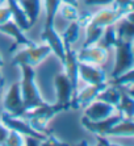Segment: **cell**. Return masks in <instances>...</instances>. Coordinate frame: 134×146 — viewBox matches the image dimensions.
Returning a JSON list of instances; mask_svg holds the SVG:
<instances>
[{
    "label": "cell",
    "instance_id": "6da1fadb",
    "mask_svg": "<svg viewBox=\"0 0 134 146\" xmlns=\"http://www.w3.org/2000/svg\"><path fill=\"white\" fill-rule=\"evenodd\" d=\"M23 79L20 82L21 96H23L24 108L25 111L33 109L38 106L45 104V100L41 98V94L38 91V87L36 84V72L34 68L29 65H20Z\"/></svg>",
    "mask_w": 134,
    "mask_h": 146
},
{
    "label": "cell",
    "instance_id": "7a4b0ae2",
    "mask_svg": "<svg viewBox=\"0 0 134 146\" xmlns=\"http://www.w3.org/2000/svg\"><path fill=\"white\" fill-rule=\"evenodd\" d=\"M64 107L60 106L59 103L50 106V104H42V106H38L33 109H29V111H25L24 115L21 116L24 120H27L28 124H29L34 130H37L40 133H44V134H50L49 130L46 129L47 122L53 119L57 113L64 111Z\"/></svg>",
    "mask_w": 134,
    "mask_h": 146
},
{
    "label": "cell",
    "instance_id": "3957f363",
    "mask_svg": "<svg viewBox=\"0 0 134 146\" xmlns=\"http://www.w3.org/2000/svg\"><path fill=\"white\" fill-rule=\"evenodd\" d=\"M113 48L116 49V61L112 70V78H117L124 72L133 70V40H117Z\"/></svg>",
    "mask_w": 134,
    "mask_h": 146
},
{
    "label": "cell",
    "instance_id": "277c9868",
    "mask_svg": "<svg viewBox=\"0 0 134 146\" xmlns=\"http://www.w3.org/2000/svg\"><path fill=\"white\" fill-rule=\"evenodd\" d=\"M50 48L47 45H41V46H29L24 50L17 51L16 55L12 59V65L20 66V65H29L32 67L40 65L47 55L50 54Z\"/></svg>",
    "mask_w": 134,
    "mask_h": 146
},
{
    "label": "cell",
    "instance_id": "5b68a950",
    "mask_svg": "<svg viewBox=\"0 0 134 146\" xmlns=\"http://www.w3.org/2000/svg\"><path fill=\"white\" fill-rule=\"evenodd\" d=\"M3 107H4V112L9 113V115L15 116V117H21L24 115L25 108H24L23 96H21L20 82H15L13 84L9 87L8 92L4 96Z\"/></svg>",
    "mask_w": 134,
    "mask_h": 146
},
{
    "label": "cell",
    "instance_id": "8992f818",
    "mask_svg": "<svg viewBox=\"0 0 134 146\" xmlns=\"http://www.w3.org/2000/svg\"><path fill=\"white\" fill-rule=\"evenodd\" d=\"M130 11H133V7H112V8H104V9H100L96 15L91 17L90 23L97 25V27L105 28L107 25H112L116 24L120 19L125 16L126 13H129Z\"/></svg>",
    "mask_w": 134,
    "mask_h": 146
},
{
    "label": "cell",
    "instance_id": "52a82bcc",
    "mask_svg": "<svg viewBox=\"0 0 134 146\" xmlns=\"http://www.w3.org/2000/svg\"><path fill=\"white\" fill-rule=\"evenodd\" d=\"M1 121L8 129H13L16 132L21 133L23 136H33L37 137V138L42 139L44 141L47 137V134H44V133H40L37 130H34L32 126L28 124L27 120H24L23 117H15V116L9 115V113L4 112L3 116H1Z\"/></svg>",
    "mask_w": 134,
    "mask_h": 146
},
{
    "label": "cell",
    "instance_id": "ba28073f",
    "mask_svg": "<svg viewBox=\"0 0 134 146\" xmlns=\"http://www.w3.org/2000/svg\"><path fill=\"white\" fill-rule=\"evenodd\" d=\"M107 83H101V84H88V87L80 90L79 92H75V95L72 96L70 103V107H72L74 109L78 108H86V107L92 103L94 100H96L97 95L100 94V91L107 87Z\"/></svg>",
    "mask_w": 134,
    "mask_h": 146
},
{
    "label": "cell",
    "instance_id": "9c48e42d",
    "mask_svg": "<svg viewBox=\"0 0 134 146\" xmlns=\"http://www.w3.org/2000/svg\"><path fill=\"white\" fill-rule=\"evenodd\" d=\"M54 86H55V94H57V103L68 109L71 99L74 96V88L71 86L70 79L67 78L66 74H57L54 78Z\"/></svg>",
    "mask_w": 134,
    "mask_h": 146
},
{
    "label": "cell",
    "instance_id": "30bf717a",
    "mask_svg": "<svg viewBox=\"0 0 134 146\" xmlns=\"http://www.w3.org/2000/svg\"><path fill=\"white\" fill-rule=\"evenodd\" d=\"M41 38H42V41L46 42V45L50 48V50L53 51L54 54L59 58V61L63 63L64 58H66L63 40H62V36H59V33L55 31L54 25L45 27L44 32H42V34H41Z\"/></svg>",
    "mask_w": 134,
    "mask_h": 146
},
{
    "label": "cell",
    "instance_id": "8fae6325",
    "mask_svg": "<svg viewBox=\"0 0 134 146\" xmlns=\"http://www.w3.org/2000/svg\"><path fill=\"white\" fill-rule=\"evenodd\" d=\"M78 62L90 63V65L103 66L108 59V50L101 46H86L82 48L79 53H76Z\"/></svg>",
    "mask_w": 134,
    "mask_h": 146
},
{
    "label": "cell",
    "instance_id": "7c38bea8",
    "mask_svg": "<svg viewBox=\"0 0 134 146\" xmlns=\"http://www.w3.org/2000/svg\"><path fill=\"white\" fill-rule=\"evenodd\" d=\"M116 107L108 104V103L103 102V100H94L92 103H90L86 109H84V117H87L91 121H99V120L107 119L109 116L116 113Z\"/></svg>",
    "mask_w": 134,
    "mask_h": 146
},
{
    "label": "cell",
    "instance_id": "4fadbf2b",
    "mask_svg": "<svg viewBox=\"0 0 134 146\" xmlns=\"http://www.w3.org/2000/svg\"><path fill=\"white\" fill-rule=\"evenodd\" d=\"M79 79H83L87 84L107 83V74L100 66L79 62Z\"/></svg>",
    "mask_w": 134,
    "mask_h": 146
},
{
    "label": "cell",
    "instance_id": "5bb4252c",
    "mask_svg": "<svg viewBox=\"0 0 134 146\" xmlns=\"http://www.w3.org/2000/svg\"><path fill=\"white\" fill-rule=\"evenodd\" d=\"M64 51H66V58H64L63 66H64V74L70 79L71 86L74 88V95L78 90V83H79V62L76 58V51L71 50L70 45H64Z\"/></svg>",
    "mask_w": 134,
    "mask_h": 146
},
{
    "label": "cell",
    "instance_id": "9a60e30c",
    "mask_svg": "<svg viewBox=\"0 0 134 146\" xmlns=\"http://www.w3.org/2000/svg\"><path fill=\"white\" fill-rule=\"evenodd\" d=\"M122 119H125L122 116V113H114V115L109 116L107 119L99 120V121H91L87 117H83L82 119V124H83V126L88 132L95 133V134H105L116 122H118Z\"/></svg>",
    "mask_w": 134,
    "mask_h": 146
},
{
    "label": "cell",
    "instance_id": "2e32d148",
    "mask_svg": "<svg viewBox=\"0 0 134 146\" xmlns=\"http://www.w3.org/2000/svg\"><path fill=\"white\" fill-rule=\"evenodd\" d=\"M0 33L11 36V37L15 40V46H12L11 50H13L19 45H24L25 48H29V46H34V45H36L33 41L29 40V38L24 34V31L13 20H9V21H7V23H4V24L0 25Z\"/></svg>",
    "mask_w": 134,
    "mask_h": 146
},
{
    "label": "cell",
    "instance_id": "e0dca14e",
    "mask_svg": "<svg viewBox=\"0 0 134 146\" xmlns=\"http://www.w3.org/2000/svg\"><path fill=\"white\" fill-rule=\"evenodd\" d=\"M116 27L117 40H134V25H133V11L126 13Z\"/></svg>",
    "mask_w": 134,
    "mask_h": 146
},
{
    "label": "cell",
    "instance_id": "ac0fdd59",
    "mask_svg": "<svg viewBox=\"0 0 134 146\" xmlns=\"http://www.w3.org/2000/svg\"><path fill=\"white\" fill-rule=\"evenodd\" d=\"M7 3H8V8H9L11 13H12V19H13L15 23H16L24 32L29 31L32 27H30L29 20H28L27 15H25L24 9L21 8V5L19 4V1H17V0H7Z\"/></svg>",
    "mask_w": 134,
    "mask_h": 146
},
{
    "label": "cell",
    "instance_id": "d6986e66",
    "mask_svg": "<svg viewBox=\"0 0 134 146\" xmlns=\"http://www.w3.org/2000/svg\"><path fill=\"white\" fill-rule=\"evenodd\" d=\"M134 134V122L130 119H122L116 122L104 136H116V137H133Z\"/></svg>",
    "mask_w": 134,
    "mask_h": 146
},
{
    "label": "cell",
    "instance_id": "ffe728a7",
    "mask_svg": "<svg viewBox=\"0 0 134 146\" xmlns=\"http://www.w3.org/2000/svg\"><path fill=\"white\" fill-rule=\"evenodd\" d=\"M29 20L30 27L36 24L41 9V0H17Z\"/></svg>",
    "mask_w": 134,
    "mask_h": 146
},
{
    "label": "cell",
    "instance_id": "44dd1931",
    "mask_svg": "<svg viewBox=\"0 0 134 146\" xmlns=\"http://www.w3.org/2000/svg\"><path fill=\"white\" fill-rule=\"evenodd\" d=\"M120 98H121V91L120 88H117L116 86H107L103 91H100V94L97 95L96 99L99 100H103V102L111 104V106L118 107V103H120Z\"/></svg>",
    "mask_w": 134,
    "mask_h": 146
},
{
    "label": "cell",
    "instance_id": "7402d4cb",
    "mask_svg": "<svg viewBox=\"0 0 134 146\" xmlns=\"http://www.w3.org/2000/svg\"><path fill=\"white\" fill-rule=\"evenodd\" d=\"M117 108L120 109V113H122V116H125L126 119L133 120L134 100H133V98H131V95H129L124 90H121V98H120V103H118Z\"/></svg>",
    "mask_w": 134,
    "mask_h": 146
},
{
    "label": "cell",
    "instance_id": "603a6c76",
    "mask_svg": "<svg viewBox=\"0 0 134 146\" xmlns=\"http://www.w3.org/2000/svg\"><path fill=\"white\" fill-rule=\"evenodd\" d=\"M103 32H104V28L97 27V25L92 24V23H88L86 25V41H84L83 48L97 44L99 40L101 38V36H103Z\"/></svg>",
    "mask_w": 134,
    "mask_h": 146
},
{
    "label": "cell",
    "instance_id": "cb8c5ba5",
    "mask_svg": "<svg viewBox=\"0 0 134 146\" xmlns=\"http://www.w3.org/2000/svg\"><path fill=\"white\" fill-rule=\"evenodd\" d=\"M116 41H117V33H116V27H114V24L112 25H107V27L104 28V32H103V36H101V38L99 40V46H101V48L104 49H111L114 46V44H116Z\"/></svg>",
    "mask_w": 134,
    "mask_h": 146
},
{
    "label": "cell",
    "instance_id": "d4e9b609",
    "mask_svg": "<svg viewBox=\"0 0 134 146\" xmlns=\"http://www.w3.org/2000/svg\"><path fill=\"white\" fill-rule=\"evenodd\" d=\"M79 32H80V25L78 24V21H70L68 27L66 28L62 40L63 45H71L79 38Z\"/></svg>",
    "mask_w": 134,
    "mask_h": 146
},
{
    "label": "cell",
    "instance_id": "484cf974",
    "mask_svg": "<svg viewBox=\"0 0 134 146\" xmlns=\"http://www.w3.org/2000/svg\"><path fill=\"white\" fill-rule=\"evenodd\" d=\"M45 1V11H46V21H45V27H50L54 25V20L58 13V8L59 4L62 3L60 0H44Z\"/></svg>",
    "mask_w": 134,
    "mask_h": 146
},
{
    "label": "cell",
    "instance_id": "4316f807",
    "mask_svg": "<svg viewBox=\"0 0 134 146\" xmlns=\"http://www.w3.org/2000/svg\"><path fill=\"white\" fill-rule=\"evenodd\" d=\"M58 12L67 21H76L79 15H80L79 11H78V7L71 5V4H67V3H63V4L60 3L59 8H58Z\"/></svg>",
    "mask_w": 134,
    "mask_h": 146
},
{
    "label": "cell",
    "instance_id": "83f0119b",
    "mask_svg": "<svg viewBox=\"0 0 134 146\" xmlns=\"http://www.w3.org/2000/svg\"><path fill=\"white\" fill-rule=\"evenodd\" d=\"M133 80H134V71L129 70V71L124 72V74L117 76V78H113L112 84L118 87V88L120 87H133Z\"/></svg>",
    "mask_w": 134,
    "mask_h": 146
},
{
    "label": "cell",
    "instance_id": "f1b7e54d",
    "mask_svg": "<svg viewBox=\"0 0 134 146\" xmlns=\"http://www.w3.org/2000/svg\"><path fill=\"white\" fill-rule=\"evenodd\" d=\"M4 145H9V146H23L24 145V136L21 133L16 132L13 129H9L8 136L5 138Z\"/></svg>",
    "mask_w": 134,
    "mask_h": 146
},
{
    "label": "cell",
    "instance_id": "f546056e",
    "mask_svg": "<svg viewBox=\"0 0 134 146\" xmlns=\"http://www.w3.org/2000/svg\"><path fill=\"white\" fill-rule=\"evenodd\" d=\"M12 20V13L8 7H0V25Z\"/></svg>",
    "mask_w": 134,
    "mask_h": 146
},
{
    "label": "cell",
    "instance_id": "4dcf8cb0",
    "mask_svg": "<svg viewBox=\"0 0 134 146\" xmlns=\"http://www.w3.org/2000/svg\"><path fill=\"white\" fill-rule=\"evenodd\" d=\"M42 143V139L33 136H24V145L28 146H40Z\"/></svg>",
    "mask_w": 134,
    "mask_h": 146
},
{
    "label": "cell",
    "instance_id": "1f68e13d",
    "mask_svg": "<svg viewBox=\"0 0 134 146\" xmlns=\"http://www.w3.org/2000/svg\"><path fill=\"white\" fill-rule=\"evenodd\" d=\"M84 3L87 5H111L113 4V0H84Z\"/></svg>",
    "mask_w": 134,
    "mask_h": 146
},
{
    "label": "cell",
    "instance_id": "d6a6232c",
    "mask_svg": "<svg viewBox=\"0 0 134 146\" xmlns=\"http://www.w3.org/2000/svg\"><path fill=\"white\" fill-rule=\"evenodd\" d=\"M8 132H9V129H8L4 124L0 122V145H4L5 138H7V136H8Z\"/></svg>",
    "mask_w": 134,
    "mask_h": 146
},
{
    "label": "cell",
    "instance_id": "836d02e7",
    "mask_svg": "<svg viewBox=\"0 0 134 146\" xmlns=\"http://www.w3.org/2000/svg\"><path fill=\"white\" fill-rule=\"evenodd\" d=\"M114 7H133V0H113Z\"/></svg>",
    "mask_w": 134,
    "mask_h": 146
},
{
    "label": "cell",
    "instance_id": "e575fe53",
    "mask_svg": "<svg viewBox=\"0 0 134 146\" xmlns=\"http://www.w3.org/2000/svg\"><path fill=\"white\" fill-rule=\"evenodd\" d=\"M97 143L99 145H111V142L108 139H105L104 134H97Z\"/></svg>",
    "mask_w": 134,
    "mask_h": 146
},
{
    "label": "cell",
    "instance_id": "d590c367",
    "mask_svg": "<svg viewBox=\"0 0 134 146\" xmlns=\"http://www.w3.org/2000/svg\"><path fill=\"white\" fill-rule=\"evenodd\" d=\"M62 3H67V4H71V5H75V7H78L79 5V3H78V0H60Z\"/></svg>",
    "mask_w": 134,
    "mask_h": 146
},
{
    "label": "cell",
    "instance_id": "8d00e7d4",
    "mask_svg": "<svg viewBox=\"0 0 134 146\" xmlns=\"http://www.w3.org/2000/svg\"><path fill=\"white\" fill-rule=\"evenodd\" d=\"M3 86H4V78H3V75H1V72H0V92L3 90Z\"/></svg>",
    "mask_w": 134,
    "mask_h": 146
},
{
    "label": "cell",
    "instance_id": "74e56055",
    "mask_svg": "<svg viewBox=\"0 0 134 146\" xmlns=\"http://www.w3.org/2000/svg\"><path fill=\"white\" fill-rule=\"evenodd\" d=\"M4 66V61H3V58H1V55H0V67H3Z\"/></svg>",
    "mask_w": 134,
    "mask_h": 146
},
{
    "label": "cell",
    "instance_id": "f35d334b",
    "mask_svg": "<svg viewBox=\"0 0 134 146\" xmlns=\"http://www.w3.org/2000/svg\"><path fill=\"white\" fill-rule=\"evenodd\" d=\"M5 3H7V0H0V7H3Z\"/></svg>",
    "mask_w": 134,
    "mask_h": 146
}]
</instances>
